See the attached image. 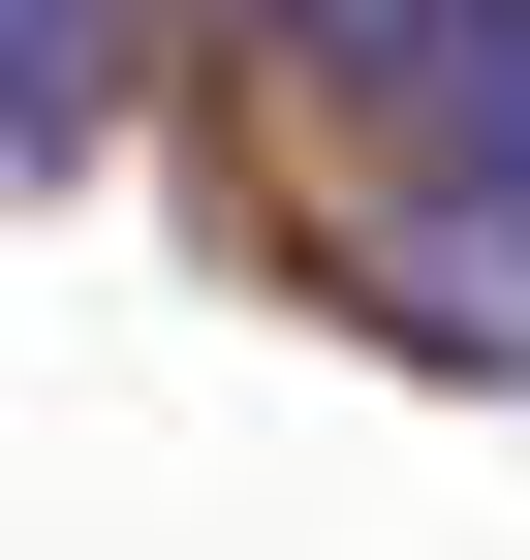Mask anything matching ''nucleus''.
Here are the masks:
<instances>
[{"mask_svg": "<svg viewBox=\"0 0 530 560\" xmlns=\"http://www.w3.org/2000/svg\"><path fill=\"white\" fill-rule=\"evenodd\" d=\"M375 94H406L469 187H530V0H406V32H375Z\"/></svg>", "mask_w": 530, "mask_h": 560, "instance_id": "nucleus-1", "label": "nucleus"}, {"mask_svg": "<svg viewBox=\"0 0 530 560\" xmlns=\"http://www.w3.org/2000/svg\"><path fill=\"white\" fill-rule=\"evenodd\" d=\"M94 62V0H0V156H32V94Z\"/></svg>", "mask_w": 530, "mask_h": 560, "instance_id": "nucleus-2", "label": "nucleus"}]
</instances>
